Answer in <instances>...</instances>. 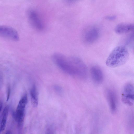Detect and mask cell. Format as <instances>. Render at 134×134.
<instances>
[{"mask_svg": "<svg viewBox=\"0 0 134 134\" xmlns=\"http://www.w3.org/2000/svg\"><path fill=\"white\" fill-rule=\"evenodd\" d=\"M115 18V17L114 16H110V17H107V18L109 19H114Z\"/></svg>", "mask_w": 134, "mask_h": 134, "instance_id": "cell-15", "label": "cell"}, {"mask_svg": "<svg viewBox=\"0 0 134 134\" xmlns=\"http://www.w3.org/2000/svg\"><path fill=\"white\" fill-rule=\"evenodd\" d=\"M52 58L54 63L62 71L76 77V66L72 57H67L61 53H55L53 55Z\"/></svg>", "mask_w": 134, "mask_h": 134, "instance_id": "cell-2", "label": "cell"}, {"mask_svg": "<svg viewBox=\"0 0 134 134\" xmlns=\"http://www.w3.org/2000/svg\"><path fill=\"white\" fill-rule=\"evenodd\" d=\"M8 111L9 107L8 106H6L4 108L2 111L0 127L1 132H3L5 129Z\"/></svg>", "mask_w": 134, "mask_h": 134, "instance_id": "cell-11", "label": "cell"}, {"mask_svg": "<svg viewBox=\"0 0 134 134\" xmlns=\"http://www.w3.org/2000/svg\"><path fill=\"white\" fill-rule=\"evenodd\" d=\"M5 134H11V132L9 131H7Z\"/></svg>", "mask_w": 134, "mask_h": 134, "instance_id": "cell-16", "label": "cell"}, {"mask_svg": "<svg viewBox=\"0 0 134 134\" xmlns=\"http://www.w3.org/2000/svg\"><path fill=\"white\" fill-rule=\"evenodd\" d=\"M121 99L125 104L130 106L134 104V87L131 83H126L122 89Z\"/></svg>", "mask_w": 134, "mask_h": 134, "instance_id": "cell-4", "label": "cell"}, {"mask_svg": "<svg viewBox=\"0 0 134 134\" xmlns=\"http://www.w3.org/2000/svg\"><path fill=\"white\" fill-rule=\"evenodd\" d=\"M29 18L32 25L36 29L42 30L43 25L37 13L34 10L30 11L28 14Z\"/></svg>", "mask_w": 134, "mask_h": 134, "instance_id": "cell-6", "label": "cell"}, {"mask_svg": "<svg viewBox=\"0 0 134 134\" xmlns=\"http://www.w3.org/2000/svg\"><path fill=\"white\" fill-rule=\"evenodd\" d=\"M27 95L24 94L19 100L15 113V116L19 127H21L24 120L25 108L27 102Z\"/></svg>", "mask_w": 134, "mask_h": 134, "instance_id": "cell-3", "label": "cell"}, {"mask_svg": "<svg viewBox=\"0 0 134 134\" xmlns=\"http://www.w3.org/2000/svg\"><path fill=\"white\" fill-rule=\"evenodd\" d=\"M90 73L93 82L97 84H99L103 81V75L102 70L99 66H93L91 68Z\"/></svg>", "mask_w": 134, "mask_h": 134, "instance_id": "cell-7", "label": "cell"}, {"mask_svg": "<svg viewBox=\"0 0 134 134\" xmlns=\"http://www.w3.org/2000/svg\"><path fill=\"white\" fill-rule=\"evenodd\" d=\"M54 89L55 92L58 93H60L62 92V88L58 85H55L53 87Z\"/></svg>", "mask_w": 134, "mask_h": 134, "instance_id": "cell-13", "label": "cell"}, {"mask_svg": "<svg viewBox=\"0 0 134 134\" xmlns=\"http://www.w3.org/2000/svg\"><path fill=\"white\" fill-rule=\"evenodd\" d=\"M99 35L98 30L95 27H92L86 31L84 35V39L87 43H92L97 40Z\"/></svg>", "mask_w": 134, "mask_h": 134, "instance_id": "cell-8", "label": "cell"}, {"mask_svg": "<svg viewBox=\"0 0 134 134\" xmlns=\"http://www.w3.org/2000/svg\"><path fill=\"white\" fill-rule=\"evenodd\" d=\"M129 57L127 49L123 46L115 47L111 52L106 61V64L110 68H115L125 64Z\"/></svg>", "mask_w": 134, "mask_h": 134, "instance_id": "cell-1", "label": "cell"}, {"mask_svg": "<svg viewBox=\"0 0 134 134\" xmlns=\"http://www.w3.org/2000/svg\"><path fill=\"white\" fill-rule=\"evenodd\" d=\"M30 94L32 104L34 107H36L38 104V97L37 88L35 85L31 87Z\"/></svg>", "mask_w": 134, "mask_h": 134, "instance_id": "cell-12", "label": "cell"}, {"mask_svg": "<svg viewBox=\"0 0 134 134\" xmlns=\"http://www.w3.org/2000/svg\"><path fill=\"white\" fill-rule=\"evenodd\" d=\"M133 30H134V24L126 23L119 24L115 29V32L119 34H126Z\"/></svg>", "mask_w": 134, "mask_h": 134, "instance_id": "cell-10", "label": "cell"}, {"mask_svg": "<svg viewBox=\"0 0 134 134\" xmlns=\"http://www.w3.org/2000/svg\"><path fill=\"white\" fill-rule=\"evenodd\" d=\"M0 35L2 37L15 41L18 40L19 38L17 31L13 28L7 26H0Z\"/></svg>", "mask_w": 134, "mask_h": 134, "instance_id": "cell-5", "label": "cell"}, {"mask_svg": "<svg viewBox=\"0 0 134 134\" xmlns=\"http://www.w3.org/2000/svg\"><path fill=\"white\" fill-rule=\"evenodd\" d=\"M10 93V90L9 87H8L7 89V101H8L9 99Z\"/></svg>", "mask_w": 134, "mask_h": 134, "instance_id": "cell-14", "label": "cell"}, {"mask_svg": "<svg viewBox=\"0 0 134 134\" xmlns=\"http://www.w3.org/2000/svg\"><path fill=\"white\" fill-rule=\"evenodd\" d=\"M106 97L110 110L113 113L115 112L117 109V100L114 92L110 89L106 91Z\"/></svg>", "mask_w": 134, "mask_h": 134, "instance_id": "cell-9", "label": "cell"}]
</instances>
